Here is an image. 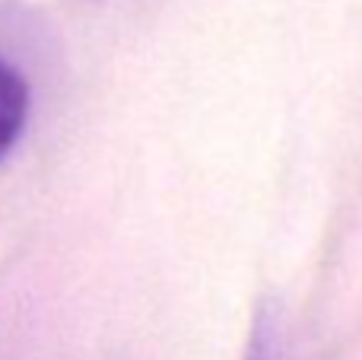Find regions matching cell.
<instances>
[{
    "mask_svg": "<svg viewBox=\"0 0 362 360\" xmlns=\"http://www.w3.org/2000/svg\"><path fill=\"white\" fill-rule=\"evenodd\" d=\"M32 93L19 67L0 57V159L19 144L25 125H29Z\"/></svg>",
    "mask_w": 362,
    "mask_h": 360,
    "instance_id": "1",
    "label": "cell"
},
{
    "mask_svg": "<svg viewBox=\"0 0 362 360\" xmlns=\"http://www.w3.org/2000/svg\"><path fill=\"white\" fill-rule=\"evenodd\" d=\"M242 360H283V325L280 310L274 303H261L255 322H251V335Z\"/></svg>",
    "mask_w": 362,
    "mask_h": 360,
    "instance_id": "2",
    "label": "cell"
}]
</instances>
